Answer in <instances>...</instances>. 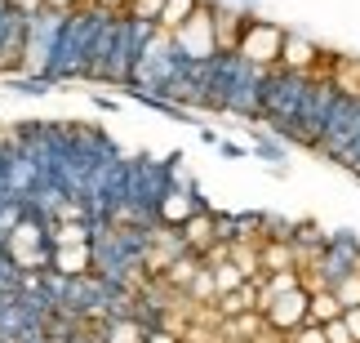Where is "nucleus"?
Returning a JSON list of instances; mask_svg holds the SVG:
<instances>
[{
    "mask_svg": "<svg viewBox=\"0 0 360 343\" xmlns=\"http://www.w3.org/2000/svg\"><path fill=\"white\" fill-rule=\"evenodd\" d=\"M174 40V54L191 67H205L218 58V40H214V5H196V13L169 36Z\"/></svg>",
    "mask_w": 360,
    "mask_h": 343,
    "instance_id": "1",
    "label": "nucleus"
},
{
    "mask_svg": "<svg viewBox=\"0 0 360 343\" xmlns=\"http://www.w3.org/2000/svg\"><path fill=\"white\" fill-rule=\"evenodd\" d=\"M281 49H285V32L276 23H262V18H249L240 40H236V58L245 67H254V72L281 67Z\"/></svg>",
    "mask_w": 360,
    "mask_h": 343,
    "instance_id": "2",
    "label": "nucleus"
},
{
    "mask_svg": "<svg viewBox=\"0 0 360 343\" xmlns=\"http://www.w3.org/2000/svg\"><path fill=\"white\" fill-rule=\"evenodd\" d=\"M5 250L22 272H32V268H49L53 245H49L45 227H40L36 218H18V223L9 227V237H5Z\"/></svg>",
    "mask_w": 360,
    "mask_h": 343,
    "instance_id": "3",
    "label": "nucleus"
},
{
    "mask_svg": "<svg viewBox=\"0 0 360 343\" xmlns=\"http://www.w3.org/2000/svg\"><path fill=\"white\" fill-rule=\"evenodd\" d=\"M307 299H311V290H307V285H298V290H289V294L267 299V304L258 308V317L276 335H294V330L307 325Z\"/></svg>",
    "mask_w": 360,
    "mask_h": 343,
    "instance_id": "4",
    "label": "nucleus"
},
{
    "mask_svg": "<svg viewBox=\"0 0 360 343\" xmlns=\"http://www.w3.org/2000/svg\"><path fill=\"white\" fill-rule=\"evenodd\" d=\"M214 245H218V214H214V210H196V214L183 223V250L205 258Z\"/></svg>",
    "mask_w": 360,
    "mask_h": 343,
    "instance_id": "5",
    "label": "nucleus"
},
{
    "mask_svg": "<svg viewBox=\"0 0 360 343\" xmlns=\"http://www.w3.org/2000/svg\"><path fill=\"white\" fill-rule=\"evenodd\" d=\"M196 210L200 205H196V197H191L187 187H165L156 197V214H160V223H169V227H183Z\"/></svg>",
    "mask_w": 360,
    "mask_h": 343,
    "instance_id": "6",
    "label": "nucleus"
},
{
    "mask_svg": "<svg viewBox=\"0 0 360 343\" xmlns=\"http://www.w3.org/2000/svg\"><path fill=\"white\" fill-rule=\"evenodd\" d=\"M49 268L58 272V277H85L94 268V241L89 245H53Z\"/></svg>",
    "mask_w": 360,
    "mask_h": 343,
    "instance_id": "7",
    "label": "nucleus"
},
{
    "mask_svg": "<svg viewBox=\"0 0 360 343\" xmlns=\"http://www.w3.org/2000/svg\"><path fill=\"white\" fill-rule=\"evenodd\" d=\"M316 63H321V49H316L311 40H302V36H289V32H285V49H281V67H285V72L307 76Z\"/></svg>",
    "mask_w": 360,
    "mask_h": 343,
    "instance_id": "8",
    "label": "nucleus"
},
{
    "mask_svg": "<svg viewBox=\"0 0 360 343\" xmlns=\"http://www.w3.org/2000/svg\"><path fill=\"white\" fill-rule=\"evenodd\" d=\"M245 32V18L231 9H214V40H218V54H236V40Z\"/></svg>",
    "mask_w": 360,
    "mask_h": 343,
    "instance_id": "9",
    "label": "nucleus"
},
{
    "mask_svg": "<svg viewBox=\"0 0 360 343\" xmlns=\"http://www.w3.org/2000/svg\"><path fill=\"white\" fill-rule=\"evenodd\" d=\"M307 290H311V299H307V321L325 325V321L342 317V304H338V294L329 290V285H307Z\"/></svg>",
    "mask_w": 360,
    "mask_h": 343,
    "instance_id": "10",
    "label": "nucleus"
},
{
    "mask_svg": "<svg viewBox=\"0 0 360 343\" xmlns=\"http://www.w3.org/2000/svg\"><path fill=\"white\" fill-rule=\"evenodd\" d=\"M196 5H200V0H165V9H160V18H156V32L174 36L178 27H183L191 13H196Z\"/></svg>",
    "mask_w": 360,
    "mask_h": 343,
    "instance_id": "11",
    "label": "nucleus"
},
{
    "mask_svg": "<svg viewBox=\"0 0 360 343\" xmlns=\"http://www.w3.org/2000/svg\"><path fill=\"white\" fill-rule=\"evenodd\" d=\"M210 272H214V290H218V299H223V294H236L240 285H249V277H245V272H240L236 263H231V258H223V263H214Z\"/></svg>",
    "mask_w": 360,
    "mask_h": 343,
    "instance_id": "12",
    "label": "nucleus"
},
{
    "mask_svg": "<svg viewBox=\"0 0 360 343\" xmlns=\"http://www.w3.org/2000/svg\"><path fill=\"white\" fill-rule=\"evenodd\" d=\"M258 263H262V277H267V272H289L294 268V254H289L285 241H276V245H262Z\"/></svg>",
    "mask_w": 360,
    "mask_h": 343,
    "instance_id": "13",
    "label": "nucleus"
},
{
    "mask_svg": "<svg viewBox=\"0 0 360 343\" xmlns=\"http://www.w3.org/2000/svg\"><path fill=\"white\" fill-rule=\"evenodd\" d=\"M89 237H94L89 223H76L72 218V223H58L49 232V245H89Z\"/></svg>",
    "mask_w": 360,
    "mask_h": 343,
    "instance_id": "14",
    "label": "nucleus"
},
{
    "mask_svg": "<svg viewBox=\"0 0 360 343\" xmlns=\"http://www.w3.org/2000/svg\"><path fill=\"white\" fill-rule=\"evenodd\" d=\"M329 290L338 294V304H342V308H356V304H360V272H342V277L329 285Z\"/></svg>",
    "mask_w": 360,
    "mask_h": 343,
    "instance_id": "15",
    "label": "nucleus"
},
{
    "mask_svg": "<svg viewBox=\"0 0 360 343\" xmlns=\"http://www.w3.org/2000/svg\"><path fill=\"white\" fill-rule=\"evenodd\" d=\"M160 9H165V0H129V5H124V18H134V23H147V27H156Z\"/></svg>",
    "mask_w": 360,
    "mask_h": 343,
    "instance_id": "16",
    "label": "nucleus"
},
{
    "mask_svg": "<svg viewBox=\"0 0 360 343\" xmlns=\"http://www.w3.org/2000/svg\"><path fill=\"white\" fill-rule=\"evenodd\" d=\"M147 339V330L138 321H116L112 330H107V343H143Z\"/></svg>",
    "mask_w": 360,
    "mask_h": 343,
    "instance_id": "17",
    "label": "nucleus"
},
{
    "mask_svg": "<svg viewBox=\"0 0 360 343\" xmlns=\"http://www.w3.org/2000/svg\"><path fill=\"white\" fill-rule=\"evenodd\" d=\"M187 290L196 294V299H210V294H218V290H214V272H210V268H200L196 277L187 281Z\"/></svg>",
    "mask_w": 360,
    "mask_h": 343,
    "instance_id": "18",
    "label": "nucleus"
},
{
    "mask_svg": "<svg viewBox=\"0 0 360 343\" xmlns=\"http://www.w3.org/2000/svg\"><path fill=\"white\" fill-rule=\"evenodd\" d=\"M289 339H294V343H329V339H325V330H321V325H316V321H307V325H302V330H294Z\"/></svg>",
    "mask_w": 360,
    "mask_h": 343,
    "instance_id": "19",
    "label": "nucleus"
},
{
    "mask_svg": "<svg viewBox=\"0 0 360 343\" xmlns=\"http://www.w3.org/2000/svg\"><path fill=\"white\" fill-rule=\"evenodd\" d=\"M13 13H22V18H36L40 9H45V0H9Z\"/></svg>",
    "mask_w": 360,
    "mask_h": 343,
    "instance_id": "20",
    "label": "nucleus"
},
{
    "mask_svg": "<svg viewBox=\"0 0 360 343\" xmlns=\"http://www.w3.org/2000/svg\"><path fill=\"white\" fill-rule=\"evenodd\" d=\"M342 325H347L352 339L360 343V304H356V308H342Z\"/></svg>",
    "mask_w": 360,
    "mask_h": 343,
    "instance_id": "21",
    "label": "nucleus"
},
{
    "mask_svg": "<svg viewBox=\"0 0 360 343\" xmlns=\"http://www.w3.org/2000/svg\"><path fill=\"white\" fill-rule=\"evenodd\" d=\"M76 5H85V0H45L49 13H76Z\"/></svg>",
    "mask_w": 360,
    "mask_h": 343,
    "instance_id": "22",
    "label": "nucleus"
},
{
    "mask_svg": "<svg viewBox=\"0 0 360 343\" xmlns=\"http://www.w3.org/2000/svg\"><path fill=\"white\" fill-rule=\"evenodd\" d=\"M94 9L98 13H124V5H129V0H89Z\"/></svg>",
    "mask_w": 360,
    "mask_h": 343,
    "instance_id": "23",
    "label": "nucleus"
},
{
    "mask_svg": "<svg viewBox=\"0 0 360 343\" xmlns=\"http://www.w3.org/2000/svg\"><path fill=\"white\" fill-rule=\"evenodd\" d=\"M143 343H178V335H169V330H151Z\"/></svg>",
    "mask_w": 360,
    "mask_h": 343,
    "instance_id": "24",
    "label": "nucleus"
},
{
    "mask_svg": "<svg viewBox=\"0 0 360 343\" xmlns=\"http://www.w3.org/2000/svg\"><path fill=\"white\" fill-rule=\"evenodd\" d=\"M0 5H9V0H0Z\"/></svg>",
    "mask_w": 360,
    "mask_h": 343,
    "instance_id": "25",
    "label": "nucleus"
}]
</instances>
